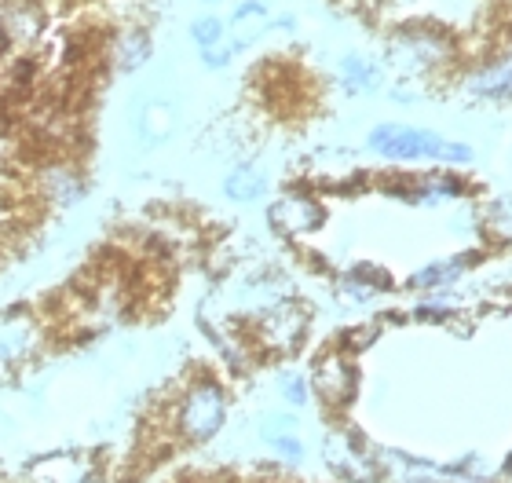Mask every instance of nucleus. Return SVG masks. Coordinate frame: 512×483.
<instances>
[{
  "label": "nucleus",
  "mask_w": 512,
  "mask_h": 483,
  "mask_svg": "<svg viewBox=\"0 0 512 483\" xmlns=\"http://www.w3.org/2000/svg\"><path fill=\"white\" fill-rule=\"evenodd\" d=\"M366 151L395 165H439V169H461L472 165L476 151L465 140H450L436 129L403 125V121H377L366 136Z\"/></svg>",
  "instance_id": "obj_1"
},
{
  "label": "nucleus",
  "mask_w": 512,
  "mask_h": 483,
  "mask_svg": "<svg viewBox=\"0 0 512 483\" xmlns=\"http://www.w3.org/2000/svg\"><path fill=\"white\" fill-rule=\"evenodd\" d=\"M384 63L403 81H428V77L447 74L458 63V44L454 37L436 26H403L384 44Z\"/></svg>",
  "instance_id": "obj_2"
},
{
  "label": "nucleus",
  "mask_w": 512,
  "mask_h": 483,
  "mask_svg": "<svg viewBox=\"0 0 512 483\" xmlns=\"http://www.w3.org/2000/svg\"><path fill=\"white\" fill-rule=\"evenodd\" d=\"M227 421V392L216 377L194 381L176 403V432L183 443H209Z\"/></svg>",
  "instance_id": "obj_3"
},
{
  "label": "nucleus",
  "mask_w": 512,
  "mask_h": 483,
  "mask_svg": "<svg viewBox=\"0 0 512 483\" xmlns=\"http://www.w3.org/2000/svg\"><path fill=\"white\" fill-rule=\"evenodd\" d=\"M388 191L406 205H421V209H436V205H447V202H465L469 198V183L454 176L450 169H432V172H421V176H399L395 187Z\"/></svg>",
  "instance_id": "obj_4"
},
{
  "label": "nucleus",
  "mask_w": 512,
  "mask_h": 483,
  "mask_svg": "<svg viewBox=\"0 0 512 483\" xmlns=\"http://www.w3.org/2000/svg\"><path fill=\"white\" fill-rule=\"evenodd\" d=\"M267 224L282 238H304L315 235L326 224V205L311 191H286L282 198L271 202L267 209Z\"/></svg>",
  "instance_id": "obj_5"
},
{
  "label": "nucleus",
  "mask_w": 512,
  "mask_h": 483,
  "mask_svg": "<svg viewBox=\"0 0 512 483\" xmlns=\"http://www.w3.org/2000/svg\"><path fill=\"white\" fill-rule=\"evenodd\" d=\"M461 92L480 103H512V48L491 59H476L461 74Z\"/></svg>",
  "instance_id": "obj_6"
},
{
  "label": "nucleus",
  "mask_w": 512,
  "mask_h": 483,
  "mask_svg": "<svg viewBox=\"0 0 512 483\" xmlns=\"http://www.w3.org/2000/svg\"><path fill=\"white\" fill-rule=\"evenodd\" d=\"M311 392L333 410L348 407V403L355 399V392H359L355 363L344 352L322 355L319 363H315V374H311Z\"/></svg>",
  "instance_id": "obj_7"
},
{
  "label": "nucleus",
  "mask_w": 512,
  "mask_h": 483,
  "mask_svg": "<svg viewBox=\"0 0 512 483\" xmlns=\"http://www.w3.org/2000/svg\"><path fill=\"white\" fill-rule=\"evenodd\" d=\"M256 330H260V341H264L267 352H289V348H297L304 330H308V315L300 312L293 301H278L267 312H260Z\"/></svg>",
  "instance_id": "obj_8"
},
{
  "label": "nucleus",
  "mask_w": 512,
  "mask_h": 483,
  "mask_svg": "<svg viewBox=\"0 0 512 483\" xmlns=\"http://www.w3.org/2000/svg\"><path fill=\"white\" fill-rule=\"evenodd\" d=\"M37 348V326L30 315L8 312L0 315V377L15 374Z\"/></svg>",
  "instance_id": "obj_9"
},
{
  "label": "nucleus",
  "mask_w": 512,
  "mask_h": 483,
  "mask_svg": "<svg viewBox=\"0 0 512 483\" xmlns=\"http://www.w3.org/2000/svg\"><path fill=\"white\" fill-rule=\"evenodd\" d=\"M472 264H480V253H450V257H436V260H428V264L410 271L406 286H410V290H421V293L450 290V286H458V282L469 275Z\"/></svg>",
  "instance_id": "obj_10"
},
{
  "label": "nucleus",
  "mask_w": 512,
  "mask_h": 483,
  "mask_svg": "<svg viewBox=\"0 0 512 483\" xmlns=\"http://www.w3.org/2000/svg\"><path fill=\"white\" fill-rule=\"evenodd\" d=\"M388 290H395V279L381 264H352L341 275V297L352 304H370Z\"/></svg>",
  "instance_id": "obj_11"
},
{
  "label": "nucleus",
  "mask_w": 512,
  "mask_h": 483,
  "mask_svg": "<svg viewBox=\"0 0 512 483\" xmlns=\"http://www.w3.org/2000/svg\"><path fill=\"white\" fill-rule=\"evenodd\" d=\"M337 81L348 96H374L377 88L384 85V70L377 59L363 52H348L341 55V63H337Z\"/></svg>",
  "instance_id": "obj_12"
},
{
  "label": "nucleus",
  "mask_w": 512,
  "mask_h": 483,
  "mask_svg": "<svg viewBox=\"0 0 512 483\" xmlns=\"http://www.w3.org/2000/svg\"><path fill=\"white\" fill-rule=\"evenodd\" d=\"M267 191V176L264 169H256V165H235V169L224 176V194L231 202L238 205H249V202H260Z\"/></svg>",
  "instance_id": "obj_13"
},
{
  "label": "nucleus",
  "mask_w": 512,
  "mask_h": 483,
  "mask_svg": "<svg viewBox=\"0 0 512 483\" xmlns=\"http://www.w3.org/2000/svg\"><path fill=\"white\" fill-rule=\"evenodd\" d=\"M150 52H154V44H150V33L143 30H125L114 37V66L118 70H139L143 63H150Z\"/></svg>",
  "instance_id": "obj_14"
},
{
  "label": "nucleus",
  "mask_w": 512,
  "mask_h": 483,
  "mask_svg": "<svg viewBox=\"0 0 512 483\" xmlns=\"http://www.w3.org/2000/svg\"><path fill=\"white\" fill-rule=\"evenodd\" d=\"M187 37H191V44L198 48V52H205V48H216V44H224L231 33H227V22L220 19V15H198V19L187 26Z\"/></svg>",
  "instance_id": "obj_15"
},
{
  "label": "nucleus",
  "mask_w": 512,
  "mask_h": 483,
  "mask_svg": "<svg viewBox=\"0 0 512 483\" xmlns=\"http://www.w3.org/2000/svg\"><path fill=\"white\" fill-rule=\"evenodd\" d=\"M278 392L289 407H308L311 403V377L304 374H282L278 377Z\"/></svg>",
  "instance_id": "obj_16"
},
{
  "label": "nucleus",
  "mask_w": 512,
  "mask_h": 483,
  "mask_svg": "<svg viewBox=\"0 0 512 483\" xmlns=\"http://www.w3.org/2000/svg\"><path fill=\"white\" fill-rule=\"evenodd\" d=\"M377 333H381V326H377V322H363V326H352V330H344V337H341L344 355L366 352V348L377 341Z\"/></svg>",
  "instance_id": "obj_17"
},
{
  "label": "nucleus",
  "mask_w": 512,
  "mask_h": 483,
  "mask_svg": "<svg viewBox=\"0 0 512 483\" xmlns=\"http://www.w3.org/2000/svg\"><path fill=\"white\" fill-rule=\"evenodd\" d=\"M271 451L282 458V462H289V465H297V462H304V443H300V436H293V432H278V436H271Z\"/></svg>",
  "instance_id": "obj_18"
},
{
  "label": "nucleus",
  "mask_w": 512,
  "mask_h": 483,
  "mask_svg": "<svg viewBox=\"0 0 512 483\" xmlns=\"http://www.w3.org/2000/svg\"><path fill=\"white\" fill-rule=\"evenodd\" d=\"M267 19V4L264 0H242L231 11V26H249V22H264Z\"/></svg>",
  "instance_id": "obj_19"
},
{
  "label": "nucleus",
  "mask_w": 512,
  "mask_h": 483,
  "mask_svg": "<svg viewBox=\"0 0 512 483\" xmlns=\"http://www.w3.org/2000/svg\"><path fill=\"white\" fill-rule=\"evenodd\" d=\"M502 473H509V476H512V454H509V458H505V465H502Z\"/></svg>",
  "instance_id": "obj_20"
},
{
  "label": "nucleus",
  "mask_w": 512,
  "mask_h": 483,
  "mask_svg": "<svg viewBox=\"0 0 512 483\" xmlns=\"http://www.w3.org/2000/svg\"><path fill=\"white\" fill-rule=\"evenodd\" d=\"M406 483H432L428 476H414V480H406Z\"/></svg>",
  "instance_id": "obj_21"
},
{
  "label": "nucleus",
  "mask_w": 512,
  "mask_h": 483,
  "mask_svg": "<svg viewBox=\"0 0 512 483\" xmlns=\"http://www.w3.org/2000/svg\"><path fill=\"white\" fill-rule=\"evenodd\" d=\"M205 4H220V0H205Z\"/></svg>",
  "instance_id": "obj_22"
}]
</instances>
